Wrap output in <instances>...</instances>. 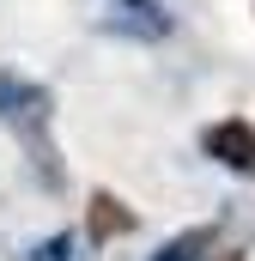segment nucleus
<instances>
[{
    "mask_svg": "<svg viewBox=\"0 0 255 261\" xmlns=\"http://www.w3.org/2000/svg\"><path fill=\"white\" fill-rule=\"evenodd\" d=\"M200 146L219 164H231V170H255V128L249 122H219V128L200 134Z\"/></svg>",
    "mask_w": 255,
    "mask_h": 261,
    "instance_id": "f257e3e1",
    "label": "nucleus"
},
{
    "mask_svg": "<svg viewBox=\"0 0 255 261\" xmlns=\"http://www.w3.org/2000/svg\"><path fill=\"white\" fill-rule=\"evenodd\" d=\"M85 225H91V237H97V243H110V237H122L128 225H134V213H128L116 195H91V213H85Z\"/></svg>",
    "mask_w": 255,
    "mask_h": 261,
    "instance_id": "f03ea898",
    "label": "nucleus"
},
{
    "mask_svg": "<svg viewBox=\"0 0 255 261\" xmlns=\"http://www.w3.org/2000/svg\"><path fill=\"white\" fill-rule=\"evenodd\" d=\"M213 237H219V231H213V225H200V231H189V237L164 243L152 261H200V249H213Z\"/></svg>",
    "mask_w": 255,
    "mask_h": 261,
    "instance_id": "7ed1b4c3",
    "label": "nucleus"
}]
</instances>
